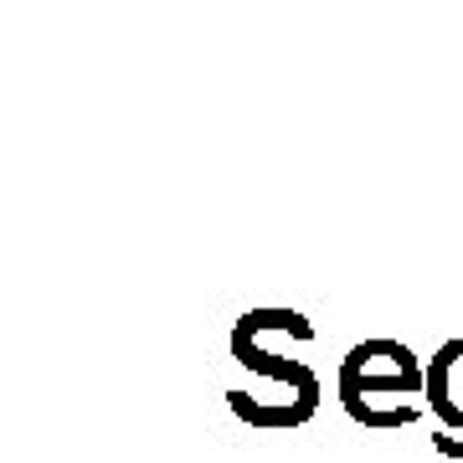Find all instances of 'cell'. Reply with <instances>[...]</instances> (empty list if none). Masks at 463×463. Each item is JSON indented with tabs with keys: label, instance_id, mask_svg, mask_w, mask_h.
I'll return each instance as SVG.
<instances>
[{
	"label": "cell",
	"instance_id": "277c9868",
	"mask_svg": "<svg viewBox=\"0 0 463 463\" xmlns=\"http://www.w3.org/2000/svg\"><path fill=\"white\" fill-rule=\"evenodd\" d=\"M232 412L242 417V422H252V428H304L309 422V407H298L294 397L283 402H268V397H252V392H227Z\"/></svg>",
	"mask_w": 463,
	"mask_h": 463
},
{
	"label": "cell",
	"instance_id": "6da1fadb",
	"mask_svg": "<svg viewBox=\"0 0 463 463\" xmlns=\"http://www.w3.org/2000/svg\"><path fill=\"white\" fill-rule=\"evenodd\" d=\"M386 397H428V365L402 340H361L340 361V402L361 428L376 432L417 422V402L386 407Z\"/></svg>",
	"mask_w": 463,
	"mask_h": 463
},
{
	"label": "cell",
	"instance_id": "7a4b0ae2",
	"mask_svg": "<svg viewBox=\"0 0 463 463\" xmlns=\"http://www.w3.org/2000/svg\"><path fill=\"white\" fill-rule=\"evenodd\" d=\"M232 361H242L248 371H258V376L288 386L304 407H319V376L304 361H283V355H273L263 340H248V335H237V330H232Z\"/></svg>",
	"mask_w": 463,
	"mask_h": 463
},
{
	"label": "cell",
	"instance_id": "3957f363",
	"mask_svg": "<svg viewBox=\"0 0 463 463\" xmlns=\"http://www.w3.org/2000/svg\"><path fill=\"white\" fill-rule=\"evenodd\" d=\"M428 407L443 432H463V340H443L428 361Z\"/></svg>",
	"mask_w": 463,
	"mask_h": 463
}]
</instances>
